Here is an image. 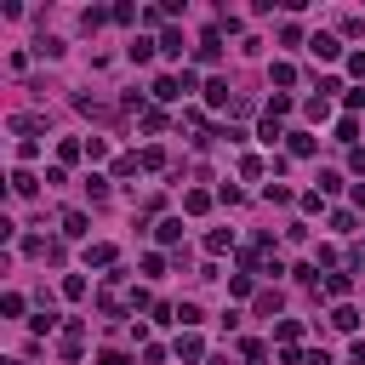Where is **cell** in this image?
<instances>
[{"instance_id": "cell-16", "label": "cell", "mask_w": 365, "mask_h": 365, "mask_svg": "<svg viewBox=\"0 0 365 365\" xmlns=\"http://www.w3.org/2000/svg\"><path fill=\"white\" fill-rule=\"evenodd\" d=\"M11 194L34 200V194H40V177H34V171H11Z\"/></svg>"}, {"instance_id": "cell-20", "label": "cell", "mask_w": 365, "mask_h": 365, "mask_svg": "<svg viewBox=\"0 0 365 365\" xmlns=\"http://www.w3.org/2000/svg\"><path fill=\"white\" fill-rule=\"evenodd\" d=\"M205 103H211V108H234V97H228V80H211V86H205Z\"/></svg>"}, {"instance_id": "cell-17", "label": "cell", "mask_w": 365, "mask_h": 365, "mask_svg": "<svg viewBox=\"0 0 365 365\" xmlns=\"http://www.w3.org/2000/svg\"><path fill=\"white\" fill-rule=\"evenodd\" d=\"M182 211H188V217H205V211H211V194H205V188H188V194H182Z\"/></svg>"}, {"instance_id": "cell-42", "label": "cell", "mask_w": 365, "mask_h": 365, "mask_svg": "<svg viewBox=\"0 0 365 365\" xmlns=\"http://www.w3.org/2000/svg\"><path fill=\"white\" fill-rule=\"evenodd\" d=\"M177 325L194 331V325H200V302H177Z\"/></svg>"}, {"instance_id": "cell-47", "label": "cell", "mask_w": 365, "mask_h": 365, "mask_svg": "<svg viewBox=\"0 0 365 365\" xmlns=\"http://www.w3.org/2000/svg\"><path fill=\"white\" fill-rule=\"evenodd\" d=\"M342 188V171H319V194H336Z\"/></svg>"}, {"instance_id": "cell-4", "label": "cell", "mask_w": 365, "mask_h": 365, "mask_svg": "<svg viewBox=\"0 0 365 365\" xmlns=\"http://www.w3.org/2000/svg\"><path fill=\"white\" fill-rule=\"evenodd\" d=\"M308 51H314L319 63H336V57H342V34H325V29H319V34L308 40Z\"/></svg>"}, {"instance_id": "cell-52", "label": "cell", "mask_w": 365, "mask_h": 365, "mask_svg": "<svg viewBox=\"0 0 365 365\" xmlns=\"http://www.w3.org/2000/svg\"><path fill=\"white\" fill-rule=\"evenodd\" d=\"M97 365H131V359H125L120 348H103V354H97Z\"/></svg>"}, {"instance_id": "cell-31", "label": "cell", "mask_w": 365, "mask_h": 365, "mask_svg": "<svg viewBox=\"0 0 365 365\" xmlns=\"http://www.w3.org/2000/svg\"><path fill=\"white\" fill-rule=\"evenodd\" d=\"M279 302H285V297H279L274 285H268V291H257V314H279Z\"/></svg>"}, {"instance_id": "cell-29", "label": "cell", "mask_w": 365, "mask_h": 365, "mask_svg": "<svg viewBox=\"0 0 365 365\" xmlns=\"http://www.w3.org/2000/svg\"><path fill=\"white\" fill-rule=\"evenodd\" d=\"M262 200H268V205H291V200H297V194H291V188H285V182H268V188H262Z\"/></svg>"}, {"instance_id": "cell-32", "label": "cell", "mask_w": 365, "mask_h": 365, "mask_svg": "<svg viewBox=\"0 0 365 365\" xmlns=\"http://www.w3.org/2000/svg\"><path fill=\"white\" fill-rule=\"evenodd\" d=\"M29 325H34V336H46V331H57V308H40V314H34Z\"/></svg>"}, {"instance_id": "cell-55", "label": "cell", "mask_w": 365, "mask_h": 365, "mask_svg": "<svg viewBox=\"0 0 365 365\" xmlns=\"http://www.w3.org/2000/svg\"><path fill=\"white\" fill-rule=\"evenodd\" d=\"M348 359H354V365H365V336H359V342L348 348Z\"/></svg>"}, {"instance_id": "cell-15", "label": "cell", "mask_w": 365, "mask_h": 365, "mask_svg": "<svg viewBox=\"0 0 365 365\" xmlns=\"http://www.w3.org/2000/svg\"><path fill=\"white\" fill-rule=\"evenodd\" d=\"M74 160H86V143L80 137H63L57 143V165H74Z\"/></svg>"}, {"instance_id": "cell-51", "label": "cell", "mask_w": 365, "mask_h": 365, "mask_svg": "<svg viewBox=\"0 0 365 365\" xmlns=\"http://www.w3.org/2000/svg\"><path fill=\"white\" fill-rule=\"evenodd\" d=\"M348 74H354V80H365V51H348Z\"/></svg>"}, {"instance_id": "cell-25", "label": "cell", "mask_w": 365, "mask_h": 365, "mask_svg": "<svg viewBox=\"0 0 365 365\" xmlns=\"http://www.w3.org/2000/svg\"><path fill=\"white\" fill-rule=\"evenodd\" d=\"M291 274H297V285H308V291H319V285H325V279H319V268H314V262H297V268H291Z\"/></svg>"}, {"instance_id": "cell-40", "label": "cell", "mask_w": 365, "mask_h": 365, "mask_svg": "<svg viewBox=\"0 0 365 365\" xmlns=\"http://www.w3.org/2000/svg\"><path fill=\"white\" fill-rule=\"evenodd\" d=\"M331 228H336V234H354L359 217H354V211H331Z\"/></svg>"}, {"instance_id": "cell-35", "label": "cell", "mask_w": 365, "mask_h": 365, "mask_svg": "<svg viewBox=\"0 0 365 365\" xmlns=\"http://www.w3.org/2000/svg\"><path fill=\"white\" fill-rule=\"evenodd\" d=\"M257 137H262V143H268V148H274V143H279V137H285V131H279V120H268V114H262V125H257Z\"/></svg>"}, {"instance_id": "cell-24", "label": "cell", "mask_w": 365, "mask_h": 365, "mask_svg": "<svg viewBox=\"0 0 365 365\" xmlns=\"http://www.w3.org/2000/svg\"><path fill=\"white\" fill-rule=\"evenodd\" d=\"M154 51H160V40H131V46H125V57H131V63H148Z\"/></svg>"}, {"instance_id": "cell-11", "label": "cell", "mask_w": 365, "mask_h": 365, "mask_svg": "<svg viewBox=\"0 0 365 365\" xmlns=\"http://www.w3.org/2000/svg\"><path fill=\"white\" fill-rule=\"evenodd\" d=\"M148 91H154V97H160V103H177V97H188V91H182V80H177V74H160V80H154V86H148Z\"/></svg>"}, {"instance_id": "cell-27", "label": "cell", "mask_w": 365, "mask_h": 365, "mask_svg": "<svg viewBox=\"0 0 365 365\" xmlns=\"http://www.w3.org/2000/svg\"><path fill=\"white\" fill-rule=\"evenodd\" d=\"M108 17H114V23H143V11H137L131 0H120V6H108Z\"/></svg>"}, {"instance_id": "cell-39", "label": "cell", "mask_w": 365, "mask_h": 365, "mask_svg": "<svg viewBox=\"0 0 365 365\" xmlns=\"http://www.w3.org/2000/svg\"><path fill=\"white\" fill-rule=\"evenodd\" d=\"M297 205L314 217V211H325V194H319V188H308V194H297Z\"/></svg>"}, {"instance_id": "cell-14", "label": "cell", "mask_w": 365, "mask_h": 365, "mask_svg": "<svg viewBox=\"0 0 365 365\" xmlns=\"http://www.w3.org/2000/svg\"><path fill=\"white\" fill-rule=\"evenodd\" d=\"M274 342H279V348H297V342H302V319H279V325H274Z\"/></svg>"}, {"instance_id": "cell-46", "label": "cell", "mask_w": 365, "mask_h": 365, "mask_svg": "<svg viewBox=\"0 0 365 365\" xmlns=\"http://www.w3.org/2000/svg\"><path fill=\"white\" fill-rule=\"evenodd\" d=\"M0 314H6V319H17V314H23V297H17V291H6V297H0Z\"/></svg>"}, {"instance_id": "cell-34", "label": "cell", "mask_w": 365, "mask_h": 365, "mask_svg": "<svg viewBox=\"0 0 365 365\" xmlns=\"http://www.w3.org/2000/svg\"><path fill=\"white\" fill-rule=\"evenodd\" d=\"M268 80H274V86H297V68H291V63H274Z\"/></svg>"}, {"instance_id": "cell-1", "label": "cell", "mask_w": 365, "mask_h": 365, "mask_svg": "<svg viewBox=\"0 0 365 365\" xmlns=\"http://www.w3.org/2000/svg\"><path fill=\"white\" fill-rule=\"evenodd\" d=\"M240 262H245V274H285V268H279V257H274V234H257V240L245 245V257H240Z\"/></svg>"}, {"instance_id": "cell-28", "label": "cell", "mask_w": 365, "mask_h": 365, "mask_svg": "<svg viewBox=\"0 0 365 365\" xmlns=\"http://www.w3.org/2000/svg\"><path fill=\"white\" fill-rule=\"evenodd\" d=\"M302 114H308V120H314V125H319V120H325V114H331V97H308V103H302Z\"/></svg>"}, {"instance_id": "cell-43", "label": "cell", "mask_w": 365, "mask_h": 365, "mask_svg": "<svg viewBox=\"0 0 365 365\" xmlns=\"http://www.w3.org/2000/svg\"><path fill=\"white\" fill-rule=\"evenodd\" d=\"M285 114H291V97H285V91H274V103H268V120H285Z\"/></svg>"}, {"instance_id": "cell-10", "label": "cell", "mask_w": 365, "mask_h": 365, "mask_svg": "<svg viewBox=\"0 0 365 365\" xmlns=\"http://www.w3.org/2000/svg\"><path fill=\"white\" fill-rule=\"evenodd\" d=\"M177 359H188V365H200V359H205V342H200V331H182V336H177Z\"/></svg>"}, {"instance_id": "cell-3", "label": "cell", "mask_w": 365, "mask_h": 365, "mask_svg": "<svg viewBox=\"0 0 365 365\" xmlns=\"http://www.w3.org/2000/svg\"><path fill=\"white\" fill-rule=\"evenodd\" d=\"M194 57H200L205 68H217V63H222V29H217V23H211V29L200 34V46H194Z\"/></svg>"}, {"instance_id": "cell-56", "label": "cell", "mask_w": 365, "mask_h": 365, "mask_svg": "<svg viewBox=\"0 0 365 365\" xmlns=\"http://www.w3.org/2000/svg\"><path fill=\"white\" fill-rule=\"evenodd\" d=\"M205 365H228V359H205Z\"/></svg>"}, {"instance_id": "cell-36", "label": "cell", "mask_w": 365, "mask_h": 365, "mask_svg": "<svg viewBox=\"0 0 365 365\" xmlns=\"http://www.w3.org/2000/svg\"><path fill=\"white\" fill-rule=\"evenodd\" d=\"M354 137H359V120L342 114V120H336V143H354Z\"/></svg>"}, {"instance_id": "cell-26", "label": "cell", "mask_w": 365, "mask_h": 365, "mask_svg": "<svg viewBox=\"0 0 365 365\" xmlns=\"http://www.w3.org/2000/svg\"><path fill=\"white\" fill-rule=\"evenodd\" d=\"M240 359H245V365H262V359H268V348H262L257 336H245V342H240Z\"/></svg>"}, {"instance_id": "cell-48", "label": "cell", "mask_w": 365, "mask_h": 365, "mask_svg": "<svg viewBox=\"0 0 365 365\" xmlns=\"http://www.w3.org/2000/svg\"><path fill=\"white\" fill-rule=\"evenodd\" d=\"M143 274H148V279H154V274H165V257H160V251H148V257H143Z\"/></svg>"}, {"instance_id": "cell-50", "label": "cell", "mask_w": 365, "mask_h": 365, "mask_svg": "<svg viewBox=\"0 0 365 365\" xmlns=\"http://www.w3.org/2000/svg\"><path fill=\"white\" fill-rule=\"evenodd\" d=\"M348 171H354V177H365V148H359V143L348 148Z\"/></svg>"}, {"instance_id": "cell-6", "label": "cell", "mask_w": 365, "mask_h": 365, "mask_svg": "<svg viewBox=\"0 0 365 365\" xmlns=\"http://www.w3.org/2000/svg\"><path fill=\"white\" fill-rule=\"evenodd\" d=\"M11 131H17L23 143H40V131H46V114H11Z\"/></svg>"}, {"instance_id": "cell-38", "label": "cell", "mask_w": 365, "mask_h": 365, "mask_svg": "<svg viewBox=\"0 0 365 365\" xmlns=\"http://www.w3.org/2000/svg\"><path fill=\"white\" fill-rule=\"evenodd\" d=\"M86 194L103 205V200H108V177H97V171H91V177H86Z\"/></svg>"}, {"instance_id": "cell-33", "label": "cell", "mask_w": 365, "mask_h": 365, "mask_svg": "<svg viewBox=\"0 0 365 365\" xmlns=\"http://www.w3.org/2000/svg\"><path fill=\"white\" fill-rule=\"evenodd\" d=\"M34 51H40V57H63V40H57V34H40Z\"/></svg>"}, {"instance_id": "cell-54", "label": "cell", "mask_w": 365, "mask_h": 365, "mask_svg": "<svg viewBox=\"0 0 365 365\" xmlns=\"http://www.w3.org/2000/svg\"><path fill=\"white\" fill-rule=\"evenodd\" d=\"M302 365H331V354H325V348H314V354H308Z\"/></svg>"}, {"instance_id": "cell-18", "label": "cell", "mask_w": 365, "mask_h": 365, "mask_svg": "<svg viewBox=\"0 0 365 365\" xmlns=\"http://www.w3.org/2000/svg\"><path fill=\"white\" fill-rule=\"evenodd\" d=\"M205 251H211V257L234 251V228H211V234H205Z\"/></svg>"}, {"instance_id": "cell-23", "label": "cell", "mask_w": 365, "mask_h": 365, "mask_svg": "<svg viewBox=\"0 0 365 365\" xmlns=\"http://www.w3.org/2000/svg\"><path fill=\"white\" fill-rule=\"evenodd\" d=\"M103 23H114V17H108V11H103V6H91V11H80V29H86V34H97V29H103Z\"/></svg>"}, {"instance_id": "cell-30", "label": "cell", "mask_w": 365, "mask_h": 365, "mask_svg": "<svg viewBox=\"0 0 365 365\" xmlns=\"http://www.w3.org/2000/svg\"><path fill=\"white\" fill-rule=\"evenodd\" d=\"M63 297L80 302V297H86V274H63Z\"/></svg>"}, {"instance_id": "cell-41", "label": "cell", "mask_w": 365, "mask_h": 365, "mask_svg": "<svg viewBox=\"0 0 365 365\" xmlns=\"http://www.w3.org/2000/svg\"><path fill=\"white\" fill-rule=\"evenodd\" d=\"M17 245H23V257H46V245H51V240H40V234H23Z\"/></svg>"}, {"instance_id": "cell-44", "label": "cell", "mask_w": 365, "mask_h": 365, "mask_svg": "<svg viewBox=\"0 0 365 365\" xmlns=\"http://www.w3.org/2000/svg\"><path fill=\"white\" fill-rule=\"evenodd\" d=\"M165 125H171L165 108H148V114H143V131H165Z\"/></svg>"}, {"instance_id": "cell-12", "label": "cell", "mask_w": 365, "mask_h": 365, "mask_svg": "<svg viewBox=\"0 0 365 365\" xmlns=\"http://www.w3.org/2000/svg\"><path fill=\"white\" fill-rule=\"evenodd\" d=\"M348 291H354V274H342V268H331V274H325V297H336V302H348Z\"/></svg>"}, {"instance_id": "cell-49", "label": "cell", "mask_w": 365, "mask_h": 365, "mask_svg": "<svg viewBox=\"0 0 365 365\" xmlns=\"http://www.w3.org/2000/svg\"><path fill=\"white\" fill-rule=\"evenodd\" d=\"M228 291L234 297H251V274H228Z\"/></svg>"}, {"instance_id": "cell-8", "label": "cell", "mask_w": 365, "mask_h": 365, "mask_svg": "<svg viewBox=\"0 0 365 365\" xmlns=\"http://www.w3.org/2000/svg\"><path fill=\"white\" fill-rule=\"evenodd\" d=\"M57 222H63V240H86V234H91V217H86V211H63Z\"/></svg>"}, {"instance_id": "cell-53", "label": "cell", "mask_w": 365, "mask_h": 365, "mask_svg": "<svg viewBox=\"0 0 365 365\" xmlns=\"http://www.w3.org/2000/svg\"><path fill=\"white\" fill-rule=\"evenodd\" d=\"M302 359H308L302 348H279V365H302Z\"/></svg>"}, {"instance_id": "cell-45", "label": "cell", "mask_w": 365, "mask_h": 365, "mask_svg": "<svg viewBox=\"0 0 365 365\" xmlns=\"http://www.w3.org/2000/svg\"><path fill=\"white\" fill-rule=\"evenodd\" d=\"M137 171H143L137 154H120V160H114V177H137Z\"/></svg>"}, {"instance_id": "cell-21", "label": "cell", "mask_w": 365, "mask_h": 365, "mask_svg": "<svg viewBox=\"0 0 365 365\" xmlns=\"http://www.w3.org/2000/svg\"><path fill=\"white\" fill-rule=\"evenodd\" d=\"M137 165H143V171H165V148H160V143H148V148L137 154Z\"/></svg>"}, {"instance_id": "cell-22", "label": "cell", "mask_w": 365, "mask_h": 365, "mask_svg": "<svg viewBox=\"0 0 365 365\" xmlns=\"http://www.w3.org/2000/svg\"><path fill=\"white\" fill-rule=\"evenodd\" d=\"M154 240H160V245H177V240H182V217H165V222L154 228Z\"/></svg>"}, {"instance_id": "cell-7", "label": "cell", "mask_w": 365, "mask_h": 365, "mask_svg": "<svg viewBox=\"0 0 365 365\" xmlns=\"http://www.w3.org/2000/svg\"><path fill=\"white\" fill-rule=\"evenodd\" d=\"M177 125H182L194 143H211V137H217V131H205V114H200V108H182V114H177Z\"/></svg>"}, {"instance_id": "cell-5", "label": "cell", "mask_w": 365, "mask_h": 365, "mask_svg": "<svg viewBox=\"0 0 365 365\" xmlns=\"http://www.w3.org/2000/svg\"><path fill=\"white\" fill-rule=\"evenodd\" d=\"M285 148H291V160H314L319 154V137L314 131H285Z\"/></svg>"}, {"instance_id": "cell-9", "label": "cell", "mask_w": 365, "mask_h": 365, "mask_svg": "<svg viewBox=\"0 0 365 365\" xmlns=\"http://www.w3.org/2000/svg\"><path fill=\"white\" fill-rule=\"evenodd\" d=\"M120 262V251L108 245V240H97V245H86V268H114Z\"/></svg>"}, {"instance_id": "cell-2", "label": "cell", "mask_w": 365, "mask_h": 365, "mask_svg": "<svg viewBox=\"0 0 365 365\" xmlns=\"http://www.w3.org/2000/svg\"><path fill=\"white\" fill-rule=\"evenodd\" d=\"M57 354H63L68 365L86 354V319H63V331H57Z\"/></svg>"}, {"instance_id": "cell-13", "label": "cell", "mask_w": 365, "mask_h": 365, "mask_svg": "<svg viewBox=\"0 0 365 365\" xmlns=\"http://www.w3.org/2000/svg\"><path fill=\"white\" fill-rule=\"evenodd\" d=\"M331 325L354 336V331H359V308H354V302H336V308H331Z\"/></svg>"}, {"instance_id": "cell-37", "label": "cell", "mask_w": 365, "mask_h": 365, "mask_svg": "<svg viewBox=\"0 0 365 365\" xmlns=\"http://www.w3.org/2000/svg\"><path fill=\"white\" fill-rule=\"evenodd\" d=\"M268 165H262V154H240V177H262Z\"/></svg>"}, {"instance_id": "cell-19", "label": "cell", "mask_w": 365, "mask_h": 365, "mask_svg": "<svg viewBox=\"0 0 365 365\" xmlns=\"http://www.w3.org/2000/svg\"><path fill=\"white\" fill-rule=\"evenodd\" d=\"M160 57H182V29H160Z\"/></svg>"}]
</instances>
